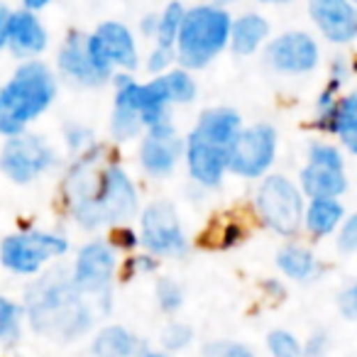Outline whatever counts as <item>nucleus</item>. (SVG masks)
<instances>
[{"instance_id": "1", "label": "nucleus", "mask_w": 357, "mask_h": 357, "mask_svg": "<svg viewBox=\"0 0 357 357\" xmlns=\"http://www.w3.org/2000/svg\"><path fill=\"white\" fill-rule=\"evenodd\" d=\"M103 144L76 154L64 178V204L84 230L113 228L139 213V191Z\"/></svg>"}, {"instance_id": "2", "label": "nucleus", "mask_w": 357, "mask_h": 357, "mask_svg": "<svg viewBox=\"0 0 357 357\" xmlns=\"http://www.w3.org/2000/svg\"><path fill=\"white\" fill-rule=\"evenodd\" d=\"M27 326L52 342H74L89 335L96 326L98 308L71 279L66 269L37 274L25 291Z\"/></svg>"}, {"instance_id": "3", "label": "nucleus", "mask_w": 357, "mask_h": 357, "mask_svg": "<svg viewBox=\"0 0 357 357\" xmlns=\"http://www.w3.org/2000/svg\"><path fill=\"white\" fill-rule=\"evenodd\" d=\"M59 96V76L45 59L17 61L13 74L0 84V135L27 132L54 105Z\"/></svg>"}, {"instance_id": "4", "label": "nucleus", "mask_w": 357, "mask_h": 357, "mask_svg": "<svg viewBox=\"0 0 357 357\" xmlns=\"http://www.w3.org/2000/svg\"><path fill=\"white\" fill-rule=\"evenodd\" d=\"M233 10L215 0H199L186 8L176 40V64L189 71H206L230 50Z\"/></svg>"}, {"instance_id": "5", "label": "nucleus", "mask_w": 357, "mask_h": 357, "mask_svg": "<svg viewBox=\"0 0 357 357\" xmlns=\"http://www.w3.org/2000/svg\"><path fill=\"white\" fill-rule=\"evenodd\" d=\"M255 208L264 228L282 238H294L303 228V213H306V199L298 184L284 174H269L262 176V184L255 194Z\"/></svg>"}, {"instance_id": "6", "label": "nucleus", "mask_w": 357, "mask_h": 357, "mask_svg": "<svg viewBox=\"0 0 357 357\" xmlns=\"http://www.w3.org/2000/svg\"><path fill=\"white\" fill-rule=\"evenodd\" d=\"M69 252V240L54 230H22L0 243V264L15 277H37L52 259Z\"/></svg>"}, {"instance_id": "7", "label": "nucleus", "mask_w": 357, "mask_h": 357, "mask_svg": "<svg viewBox=\"0 0 357 357\" xmlns=\"http://www.w3.org/2000/svg\"><path fill=\"white\" fill-rule=\"evenodd\" d=\"M69 272L79 291L96 303L98 313H110L115 272H118V250L108 240H91L84 248H79Z\"/></svg>"}, {"instance_id": "8", "label": "nucleus", "mask_w": 357, "mask_h": 357, "mask_svg": "<svg viewBox=\"0 0 357 357\" xmlns=\"http://www.w3.org/2000/svg\"><path fill=\"white\" fill-rule=\"evenodd\" d=\"M89 52L108 74L128 71L135 74L142 69V50H139V35L135 27L123 20H100L91 32H86Z\"/></svg>"}, {"instance_id": "9", "label": "nucleus", "mask_w": 357, "mask_h": 357, "mask_svg": "<svg viewBox=\"0 0 357 357\" xmlns=\"http://www.w3.org/2000/svg\"><path fill=\"white\" fill-rule=\"evenodd\" d=\"M59 154L42 135L20 132L6 137L0 149V174L17 186H30L56 167Z\"/></svg>"}, {"instance_id": "10", "label": "nucleus", "mask_w": 357, "mask_h": 357, "mask_svg": "<svg viewBox=\"0 0 357 357\" xmlns=\"http://www.w3.org/2000/svg\"><path fill=\"white\" fill-rule=\"evenodd\" d=\"M321 59L323 52L318 37L301 27L277 32L262 50L264 66L279 76H289V79L313 74L321 66Z\"/></svg>"}, {"instance_id": "11", "label": "nucleus", "mask_w": 357, "mask_h": 357, "mask_svg": "<svg viewBox=\"0 0 357 357\" xmlns=\"http://www.w3.org/2000/svg\"><path fill=\"white\" fill-rule=\"evenodd\" d=\"M139 245L152 257H184L191 243L172 201H152L139 213Z\"/></svg>"}, {"instance_id": "12", "label": "nucleus", "mask_w": 357, "mask_h": 357, "mask_svg": "<svg viewBox=\"0 0 357 357\" xmlns=\"http://www.w3.org/2000/svg\"><path fill=\"white\" fill-rule=\"evenodd\" d=\"M298 186L308 199H340L347 191L345 157L340 147L321 139L308 144L306 167L298 174Z\"/></svg>"}, {"instance_id": "13", "label": "nucleus", "mask_w": 357, "mask_h": 357, "mask_svg": "<svg viewBox=\"0 0 357 357\" xmlns=\"http://www.w3.org/2000/svg\"><path fill=\"white\" fill-rule=\"evenodd\" d=\"M279 149L277 128L269 123H255L240 130L230 147L228 172L240 178H262L272 169Z\"/></svg>"}, {"instance_id": "14", "label": "nucleus", "mask_w": 357, "mask_h": 357, "mask_svg": "<svg viewBox=\"0 0 357 357\" xmlns=\"http://www.w3.org/2000/svg\"><path fill=\"white\" fill-rule=\"evenodd\" d=\"M54 71L59 81H66L74 89H103L113 81V74L103 69L98 61L91 56L86 45V32L69 30L61 37L56 47Z\"/></svg>"}, {"instance_id": "15", "label": "nucleus", "mask_w": 357, "mask_h": 357, "mask_svg": "<svg viewBox=\"0 0 357 357\" xmlns=\"http://www.w3.org/2000/svg\"><path fill=\"white\" fill-rule=\"evenodd\" d=\"M306 15L328 45L347 47L357 42V6L352 0H306Z\"/></svg>"}, {"instance_id": "16", "label": "nucleus", "mask_w": 357, "mask_h": 357, "mask_svg": "<svg viewBox=\"0 0 357 357\" xmlns=\"http://www.w3.org/2000/svg\"><path fill=\"white\" fill-rule=\"evenodd\" d=\"M230 149L223 144H215L191 130L184 139V162L189 169V176L204 189H218L228 172Z\"/></svg>"}, {"instance_id": "17", "label": "nucleus", "mask_w": 357, "mask_h": 357, "mask_svg": "<svg viewBox=\"0 0 357 357\" xmlns=\"http://www.w3.org/2000/svg\"><path fill=\"white\" fill-rule=\"evenodd\" d=\"M184 159V139L176 135L174 125L152 128L139 137L137 162L142 172L152 178H164Z\"/></svg>"}, {"instance_id": "18", "label": "nucleus", "mask_w": 357, "mask_h": 357, "mask_svg": "<svg viewBox=\"0 0 357 357\" xmlns=\"http://www.w3.org/2000/svg\"><path fill=\"white\" fill-rule=\"evenodd\" d=\"M52 45V35L42 13L13 8L10 22H8V54L17 61L42 59Z\"/></svg>"}, {"instance_id": "19", "label": "nucleus", "mask_w": 357, "mask_h": 357, "mask_svg": "<svg viewBox=\"0 0 357 357\" xmlns=\"http://www.w3.org/2000/svg\"><path fill=\"white\" fill-rule=\"evenodd\" d=\"M135 74L118 71L113 76V110H110V135L118 142H130L144 135V123L139 115L137 100H135Z\"/></svg>"}, {"instance_id": "20", "label": "nucleus", "mask_w": 357, "mask_h": 357, "mask_svg": "<svg viewBox=\"0 0 357 357\" xmlns=\"http://www.w3.org/2000/svg\"><path fill=\"white\" fill-rule=\"evenodd\" d=\"M272 40V22L262 10H240L233 15L230 27V54L238 59H250L255 54H262L267 42Z\"/></svg>"}, {"instance_id": "21", "label": "nucleus", "mask_w": 357, "mask_h": 357, "mask_svg": "<svg viewBox=\"0 0 357 357\" xmlns=\"http://www.w3.org/2000/svg\"><path fill=\"white\" fill-rule=\"evenodd\" d=\"M243 115L238 113L230 105H213V108H206L199 113L194 130L199 135H204L206 139L215 144H223V147H233V142L238 139L240 130H243Z\"/></svg>"}, {"instance_id": "22", "label": "nucleus", "mask_w": 357, "mask_h": 357, "mask_svg": "<svg viewBox=\"0 0 357 357\" xmlns=\"http://www.w3.org/2000/svg\"><path fill=\"white\" fill-rule=\"evenodd\" d=\"M91 355L93 357H135L139 355V337L130 328L120 323H108L96 331L91 340Z\"/></svg>"}, {"instance_id": "23", "label": "nucleus", "mask_w": 357, "mask_h": 357, "mask_svg": "<svg viewBox=\"0 0 357 357\" xmlns=\"http://www.w3.org/2000/svg\"><path fill=\"white\" fill-rule=\"evenodd\" d=\"M345 220V208L340 199H308L303 213V228L313 238H328Z\"/></svg>"}, {"instance_id": "24", "label": "nucleus", "mask_w": 357, "mask_h": 357, "mask_svg": "<svg viewBox=\"0 0 357 357\" xmlns=\"http://www.w3.org/2000/svg\"><path fill=\"white\" fill-rule=\"evenodd\" d=\"M277 267L291 282H311L318 274V259L306 245L287 243L277 252Z\"/></svg>"}, {"instance_id": "25", "label": "nucleus", "mask_w": 357, "mask_h": 357, "mask_svg": "<svg viewBox=\"0 0 357 357\" xmlns=\"http://www.w3.org/2000/svg\"><path fill=\"white\" fill-rule=\"evenodd\" d=\"M331 135H335L340 139V144L347 152L357 154V89L340 96Z\"/></svg>"}, {"instance_id": "26", "label": "nucleus", "mask_w": 357, "mask_h": 357, "mask_svg": "<svg viewBox=\"0 0 357 357\" xmlns=\"http://www.w3.org/2000/svg\"><path fill=\"white\" fill-rule=\"evenodd\" d=\"M186 8L189 6H186L184 0H164V6L157 10V32H154L152 45L169 47V50L176 47L178 32H181V25H184Z\"/></svg>"}, {"instance_id": "27", "label": "nucleus", "mask_w": 357, "mask_h": 357, "mask_svg": "<svg viewBox=\"0 0 357 357\" xmlns=\"http://www.w3.org/2000/svg\"><path fill=\"white\" fill-rule=\"evenodd\" d=\"M25 323V306L20 301H15V298L0 294V347L17 345Z\"/></svg>"}, {"instance_id": "28", "label": "nucleus", "mask_w": 357, "mask_h": 357, "mask_svg": "<svg viewBox=\"0 0 357 357\" xmlns=\"http://www.w3.org/2000/svg\"><path fill=\"white\" fill-rule=\"evenodd\" d=\"M167 86V93L172 98V105H191L199 98V81H196L194 71L184 69V66H172L167 74H159Z\"/></svg>"}, {"instance_id": "29", "label": "nucleus", "mask_w": 357, "mask_h": 357, "mask_svg": "<svg viewBox=\"0 0 357 357\" xmlns=\"http://www.w3.org/2000/svg\"><path fill=\"white\" fill-rule=\"evenodd\" d=\"M154 298H157L159 311L174 316L178 308L184 306V289H181V284L176 279L162 277L154 284Z\"/></svg>"}, {"instance_id": "30", "label": "nucleus", "mask_w": 357, "mask_h": 357, "mask_svg": "<svg viewBox=\"0 0 357 357\" xmlns=\"http://www.w3.org/2000/svg\"><path fill=\"white\" fill-rule=\"evenodd\" d=\"M267 350L272 357H308L303 342L291 331L277 328L267 335Z\"/></svg>"}, {"instance_id": "31", "label": "nucleus", "mask_w": 357, "mask_h": 357, "mask_svg": "<svg viewBox=\"0 0 357 357\" xmlns=\"http://www.w3.org/2000/svg\"><path fill=\"white\" fill-rule=\"evenodd\" d=\"M194 342V328L189 323L169 321L162 331V347L167 352H181Z\"/></svg>"}, {"instance_id": "32", "label": "nucleus", "mask_w": 357, "mask_h": 357, "mask_svg": "<svg viewBox=\"0 0 357 357\" xmlns=\"http://www.w3.org/2000/svg\"><path fill=\"white\" fill-rule=\"evenodd\" d=\"M172 66H176V52L169 50V47L152 45L147 50V54H142V69L147 71L149 76L167 74Z\"/></svg>"}, {"instance_id": "33", "label": "nucleus", "mask_w": 357, "mask_h": 357, "mask_svg": "<svg viewBox=\"0 0 357 357\" xmlns=\"http://www.w3.org/2000/svg\"><path fill=\"white\" fill-rule=\"evenodd\" d=\"M204 357H257V352L245 342L235 340H215L206 345Z\"/></svg>"}, {"instance_id": "34", "label": "nucleus", "mask_w": 357, "mask_h": 357, "mask_svg": "<svg viewBox=\"0 0 357 357\" xmlns=\"http://www.w3.org/2000/svg\"><path fill=\"white\" fill-rule=\"evenodd\" d=\"M64 142H66V147H69L71 152H76V154L86 152V149H89L91 144H96L91 128H86V125H81V123H66V128H64Z\"/></svg>"}, {"instance_id": "35", "label": "nucleus", "mask_w": 357, "mask_h": 357, "mask_svg": "<svg viewBox=\"0 0 357 357\" xmlns=\"http://www.w3.org/2000/svg\"><path fill=\"white\" fill-rule=\"evenodd\" d=\"M337 250L345 255L357 252V213L345 215L342 225L337 228Z\"/></svg>"}, {"instance_id": "36", "label": "nucleus", "mask_w": 357, "mask_h": 357, "mask_svg": "<svg viewBox=\"0 0 357 357\" xmlns=\"http://www.w3.org/2000/svg\"><path fill=\"white\" fill-rule=\"evenodd\" d=\"M352 76V61L347 59L345 54H335L331 59V64H328V79L326 81H333V84L342 86L345 89V84L350 81Z\"/></svg>"}, {"instance_id": "37", "label": "nucleus", "mask_w": 357, "mask_h": 357, "mask_svg": "<svg viewBox=\"0 0 357 357\" xmlns=\"http://www.w3.org/2000/svg\"><path fill=\"white\" fill-rule=\"evenodd\" d=\"M110 245L115 250H135L139 245V233H135L128 223L113 225V233H110Z\"/></svg>"}, {"instance_id": "38", "label": "nucleus", "mask_w": 357, "mask_h": 357, "mask_svg": "<svg viewBox=\"0 0 357 357\" xmlns=\"http://www.w3.org/2000/svg\"><path fill=\"white\" fill-rule=\"evenodd\" d=\"M340 311L345 318L357 321V284H352L350 289H345L340 296Z\"/></svg>"}, {"instance_id": "39", "label": "nucleus", "mask_w": 357, "mask_h": 357, "mask_svg": "<svg viewBox=\"0 0 357 357\" xmlns=\"http://www.w3.org/2000/svg\"><path fill=\"white\" fill-rule=\"evenodd\" d=\"M137 35L142 37V40H149L152 42L154 40V32H157V10H149V13H144L142 17L137 20Z\"/></svg>"}, {"instance_id": "40", "label": "nucleus", "mask_w": 357, "mask_h": 357, "mask_svg": "<svg viewBox=\"0 0 357 357\" xmlns=\"http://www.w3.org/2000/svg\"><path fill=\"white\" fill-rule=\"evenodd\" d=\"M303 347H306V355L308 357H326V352H328V335H326V333H313V335L308 337L306 342H303Z\"/></svg>"}, {"instance_id": "41", "label": "nucleus", "mask_w": 357, "mask_h": 357, "mask_svg": "<svg viewBox=\"0 0 357 357\" xmlns=\"http://www.w3.org/2000/svg\"><path fill=\"white\" fill-rule=\"evenodd\" d=\"M13 8L8 6V0H0V54L8 50V22H10Z\"/></svg>"}, {"instance_id": "42", "label": "nucleus", "mask_w": 357, "mask_h": 357, "mask_svg": "<svg viewBox=\"0 0 357 357\" xmlns=\"http://www.w3.org/2000/svg\"><path fill=\"white\" fill-rule=\"evenodd\" d=\"M15 8H25V10H35V13H42L54 3V0H13Z\"/></svg>"}, {"instance_id": "43", "label": "nucleus", "mask_w": 357, "mask_h": 357, "mask_svg": "<svg viewBox=\"0 0 357 357\" xmlns=\"http://www.w3.org/2000/svg\"><path fill=\"white\" fill-rule=\"evenodd\" d=\"M259 8H287L291 6V3H296V0H255Z\"/></svg>"}, {"instance_id": "44", "label": "nucleus", "mask_w": 357, "mask_h": 357, "mask_svg": "<svg viewBox=\"0 0 357 357\" xmlns=\"http://www.w3.org/2000/svg\"><path fill=\"white\" fill-rule=\"evenodd\" d=\"M135 357H172L167 350H144V352H139V355H135Z\"/></svg>"}, {"instance_id": "45", "label": "nucleus", "mask_w": 357, "mask_h": 357, "mask_svg": "<svg viewBox=\"0 0 357 357\" xmlns=\"http://www.w3.org/2000/svg\"><path fill=\"white\" fill-rule=\"evenodd\" d=\"M215 3H220V6H225V8H230V6H235L238 0H215Z\"/></svg>"}, {"instance_id": "46", "label": "nucleus", "mask_w": 357, "mask_h": 357, "mask_svg": "<svg viewBox=\"0 0 357 357\" xmlns=\"http://www.w3.org/2000/svg\"><path fill=\"white\" fill-rule=\"evenodd\" d=\"M352 3H355V6H357V0H352Z\"/></svg>"}]
</instances>
